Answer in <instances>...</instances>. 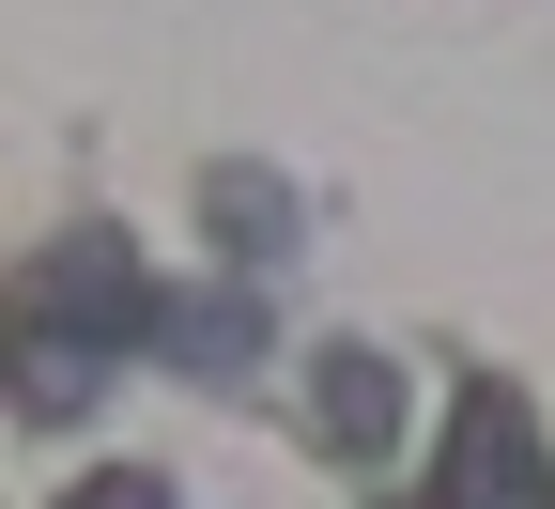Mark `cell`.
<instances>
[{
	"label": "cell",
	"mask_w": 555,
	"mask_h": 509,
	"mask_svg": "<svg viewBox=\"0 0 555 509\" xmlns=\"http://www.w3.org/2000/svg\"><path fill=\"white\" fill-rule=\"evenodd\" d=\"M31 325H62V340L124 355L139 325H155V278H139V247H124V232H78V247H47V263H31Z\"/></svg>",
	"instance_id": "cell-1"
},
{
	"label": "cell",
	"mask_w": 555,
	"mask_h": 509,
	"mask_svg": "<svg viewBox=\"0 0 555 509\" xmlns=\"http://www.w3.org/2000/svg\"><path fill=\"white\" fill-rule=\"evenodd\" d=\"M555 479H540V432H525V402L509 386H463L448 402V479H433V509H540Z\"/></svg>",
	"instance_id": "cell-2"
},
{
	"label": "cell",
	"mask_w": 555,
	"mask_h": 509,
	"mask_svg": "<svg viewBox=\"0 0 555 509\" xmlns=\"http://www.w3.org/2000/svg\"><path fill=\"white\" fill-rule=\"evenodd\" d=\"M386 417H401V371H386L371 340H339L324 355V432H339V448H386Z\"/></svg>",
	"instance_id": "cell-3"
},
{
	"label": "cell",
	"mask_w": 555,
	"mask_h": 509,
	"mask_svg": "<svg viewBox=\"0 0 555 509\" xmlns=\"http://www.w3.org/2000/svg\"><path fill=\"white\" fill-rule=\"evenodd\" d=\"M62 509H170V479H78Z\"/></svg>",
	"instance_id": "cell-4"
}]
</instances>
